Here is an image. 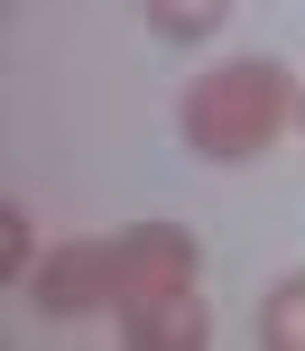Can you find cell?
<instances>
[{"instance_id":"1","label":"cell","mask_w":305,"mask_h":351,"mask_svg":"<svg viewBox=\"0 0 305 351\" xmlns=\"http://www.w3.org/2000/svg\"><path fill=\"white\" fill-rule=\"evenodd\" d=\"M296 93H305V84L278 65V56H232V65H213V74H195V84H185L176 130H185V148H195V158L250 167V158H269V139L296 121Z\"/></svg>"},{"instance_id":"2","label":"cell","mask_w":305,"mask_h":351,"mask_svg":"<svg viewBox=\"0 0 305 351\" xmlns=\"http://www.w3.org/2000/svg\"><path fill=\"white\" fill-rule=\"evenodd\" d=\"M37 315H111L121 305V241H65L28 278Z\"/></svg>"},{"instance_id":"3","label":"cell","mask_w":305,"mask_h":351,"mask_svg":"<svg viewBox=\"0 0 305 351\" xmlns=\"http://www.w3.org/2000/svg\"><path fill=\"white\" fill-rule=\"evenodd\" d=\"M121 241V305H139V296H167V287H195V268H204V241L185 222H130V231H111ZM111 305V315H121Z\"/></svg>"},{"instance_id":"4","label":"cell","mask_w":305,"mask_h":351,"mask_svg":"<svg viewBox=\"0 0 305 351\" xmlns=\"http://www.w3.org/2000/svg\"><path fill=\"white\" fill-rule=\"evenodd\" d=\"M121 342L130 351H204V342H213V315H204L195 287H167V296L121 305Z\"/></svg>"},{"instance_id":"5","label":"cell","mask_w":305,"mask_h":351,"mask_svg":"<svg viewBox=\"0 0 305 351\" xmlns=\"http://www.w3.org/2000/svg\"><path fill=\"white\" fill-rule=\"evenodd\" d=\"M148 28L167 47H204V37L232 28V0H148Z\"/></svg>"},{"instance_id":"6","label":"cell","mask_w":305,"mask_h":351,"mask_svg":"<svg viewBox=\"0 0 305 351\" xmlns=\"http://www.w3.org/2000/svg\"><path fill=\"white\" fill-rule=\"evenodd\" d=\"M259 351H305V278H278L259 296Z\"/></svg>"},{"instance_id":"7","label":"cell","mask_w":305,"mask_h":351,"mask_svg":"<svg viewBox=\"0 0 305 351\" xmlns=\"http://www.w3.org/2000/svg\"><path fill=\"white\" fill-rule=\"evenodd\" d=\"M0 278L28 287V213L19 204H0Z\"/></svg>"},{"instance_id":"8","label":"cell","mask_w":305,"mask_h":351,"mask_svg":"<svg viewBox=\"0 0 305 351\" xmlns=\"http://www.w3.org/2000/svg\"><path fill=\"white\" fill-rule=\"evenodd\" d=\"M296 121H305V93H296Z\"/></svg>"}]
</instances>
